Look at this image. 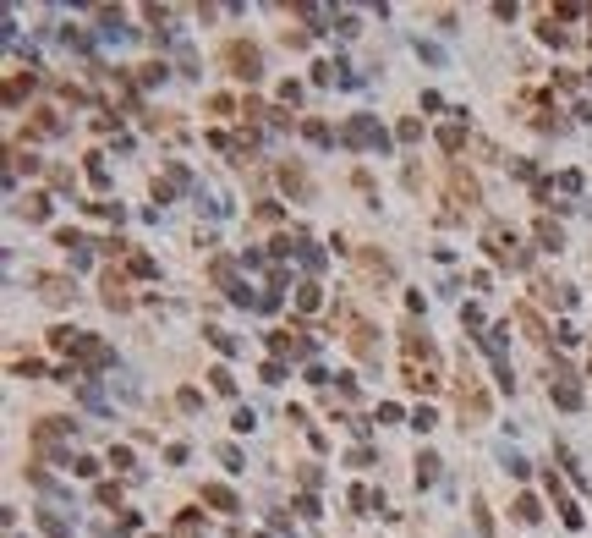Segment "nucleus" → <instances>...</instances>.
Listing matches in <instances>:
<instances>
[{
	"label": "nucleus",
	"mask_w": 592,
	"mask_h": 538,
	"mask_svg": "<svg viewBox=\"0 0 592 538\" xmlns=\"http://www.w3.org/2000/svg\"><path fill=\"white\" fill-rule=\"evenodd\" d=\"M483 248H488L493 264H505V269H527V264H532V253L521 248V242H515V231L499 226V220H488V226H483Z\"/></svg>",
	"instance_id": "f257e3e1"
},
{
	"label": "nucleus",
	"mask_w": 592,
	"mask_h": 538,
	"mask_svg": "<svg viewBox=\"0 0 592 538\" xmlns=\"http://www.w3.org/2000/svg\"><path fill=\"white\" fill-rule=\"evenodd\" d=\"M225 66H230V77H242V83H258V77H264V55H258L252 44H242V39L225 44Z\"/></svg>",
	"instance_id": "f03ea898"
},
{
	"label": "nucleus",
	"mask_w": 592,
	"mask_h": 538,
	"mask_svg": "<svg viewBox=\"0 0 592 538\" xmlns=\"http://www.w3.org/2000/svg\"><path fill=\"white\" fill-rule=\"evenodd\" d=\"M208 275H214V286H220L236 308H258V297L242 286V275H236V264H230V258H214V264H208Z\"/></svg>",
	"instance_id": "7ed1b4c3"
},
{
	"label": "nucleus",
	"mask_w": 592,
	"mask_h": 538,
	"mask_svg": "<svg viewBox=\"0 0 592 538\" xmlns=\"http://www.w3.org/2000/svg\"><path fill=\"white\" fill-rule=\"evenodd\" d=\"M340 138H346L351 148H389V132L373 116H351L346 126H340Z\"/></svg>",
	"instance_id": "20e7f679"
},
{
	"label": "nucleus",
	"mask_w": 592,
	"mask_h": 538,
	"mask_svg": "<svg viewBox=\"0 0 592 538\" xmlns=\"http://www.w3.org/2000/svg\"><path fill=\"white\" fill-rule=\"evenodd\" d=\"M269 352L280 357V363H286V357H296V363H302V357H313V341H307L302 324H291V330H274V335H269Z\"/></svg>",
	"instance_id": "39448f33"
},
{
	"label": "nucleus",
	"mask_w": 592,
	"mask_h": 538,
	"mask_svg": "<svg viewBox=\"0 0 592 538\" xmlns=\"http://www.w3.org/2000/svg\"><path fill=\"white\" fill-rule=\"evenodd\" d=\"M455 407H461V417H471V423L488 417V395H483V385H477L471 373H461V385H455Z\"/></svg>",
	"instance_id": "423d86ee"
},
{
	"label": "nucleus",
	"mask_w": 592,
	"mask_h": 538,
	"mask_svg": "<svg viewBox=\"0 0 592 538\" xmlns=\"http://www.w3.org/2000/svg\"><path fill=\"white\" fill-rule=\"evenodd\" d=\"M72 429L77 423H66V417H44V423H33V445L44 456H61V439H72Z\"/></svg>",
	"instance_id": "0eeeda50"
},
{
	"label": "nucleus",
	"mask_w": 592,
	"mask_h": 538,
	"mask_svg": "<svg viewBox=\"0 0 592 538\" xmlns=\"http://www.w3.org/2000/svg\"><path fill=\"white\" fill-rule=\"evenodd\" d=\"M346 346L362 357V363H379V341H373V324H368V319H346Z\"/></svg>",
	"instance_id": "6e6552de"
},
{
	"label": "nucleus",
	"mask_w": 592,
	"mask_h": 538,
	"mask_svg": "<svg viewBox=\"0 0 592 538\" xmlns=\"http://www.w3.org/2000/svg\"><path fill=\"white\" fill-rule=\"evenodd\" d=\"M72 357H77V363H82L88 373H99V368H110V363H116V352L104 346L99 335H82V341H77V352H72Z\"/></svg>",
	"instance_id": "1a4fd4ad"
},
{
	"label": "nucleus",
	"mask_w": 592,
	"mask_h": 538,
	"mask_svg": "<svg viewBox=\"0 0 592 538\" xmlns=\"http://www.w3.org/2000/svg\"><path fill=\"white\" fill-rule=\"evenodd\" d=\"M449 204H461V209H477V204H483V187L471 182L461 165L449 170Z\"/></svg>",
	"instance_id": "9d476101"
},
{
	"label": "nucleus",
	"mask_w": 592,
	"mask_h": 538,
	"mask_svg": "<svg viewBox=\"0 0 592 538\" xmlns=\"http://www.w3.org/2000/svg\"><path fill=\"white\" fill-rule=\"evenodd\" d=\"M99 291H104V308H116V313L132 308V291H126V275H121V269H104Z\"/></svg>",
	"instance_id": "9b49d317"
},
{
	"label": "nucleus",
	"mask_w": 592,
	"mask_h": 538,
	"mask_svg": "<svg viewBox=\"0 0 592 538\" xmlns=\"http://www.w3.org/2000/svg\"><path fill=\"white\" fill-rule=\"evenodd\" d=\"M44 302H72V275H33Z\"/></svg>",
	"instance_id": "f8f14e48"
},
{
	"label": "nucleus",
	"mask_w": 592,
	"mask_h": 538,
	"mask_svg": "<svg viewBox=\"0 0 592 538\" xmlns=\"http://www.w3.org/2000/svg\"><path fill=\"white\" fill-rule=\"evenodd\" d=\"M61 110H50V104H44V110H33V121H28V132H33V138H61Z\"/></svg>",
	"instance_id": "ddd939ff"
},
{
	"label": "nucleus",
	"mask_w": 592,
	"mask_h": 538,
	"mask_svg": "<svg viewBox=\"0 0 592 538\" xmlns=\"http://www.w3.org/2000/svg\"><path fill=\"white\" fill-rule=\"evenodd\" d=\"M549 395H554V407H565V412L581 407V385L576 379H549Z\"/></svg>",
	"instance_id": "4468645a"
},
{
	"label": "nucleus",
	"mask_w": 592,
	"mask_h": 538,
	"mask_svg": "<svg viewBox=\"0 0 592 538\" xmlns=\"http://www.w3.org/2000/svg\"><path fill=\"white\" fill-rule=\"evenodd\" d=\"M515 324L527 330V341H532V346H549V324H543V319H537L532 308H515Z\"/></svg>",
	"instance_id": "2eb2a0df"
},
{
	"label": "nucleus",
	"mask_w": 592,
	"mask_h": 538,
	"mask_svg": "<svg viewBox=\"0 0 592 538\" xmlns=\"http://www.w3.org/2000/svg\"><path fill=\"white\" fill-rule=\"evenodd\" d=\"M406 385L428 395V390H439V373H433L428 363H411V357H406Z\"/></svg>",
	"instance_id": "dca6fc26"
},
{
	"label": "nucleus",
	"mask_w": 592,
	"mask_h": 538,
	"mask_svg": "<svg viewBox=\"0 0 592 538\" xmlns=\"http://www.w3.org/2000/svg\"><path fill=\"white\" fill-rule=\"evenodd\" d=\"M549 495H554V511L565 517V527H581V511H576V505H571V495L559 489V478H549Z\"/></svg>",
	"instance_id": "f3484780"
},
{
	"label": "nucleus",
	"mask_w": 592,
	"mask_h": 538,
	"mask_svg": "<svg viewBox=\"0 0 592 538\" xmlns=\"http://www.w3.org/2000/svg\"><path fill=\"white\" fill-rule=\"evenodd\" d=\"M99 33L110 44H121L126 39V28H121V11H116V6H99Z\"/></svg>",
	"instance_id": "a211bd4d"
},
{
	"label": "nucleus",
	"mask_w": 592,
	"mask_h": 538,
	"mask_svg": "<svg viewBox=\"0 0 592 538\" xmlns=\"http://www.w3.org/2000/svg\"><path fill=\"white\" fill-rule=\"evenodd\" d=\"M296 17H302V22H313V33H329L335 11H329V6H307V0H302V6H296Z\"/></svg>",
	"instance_id": "6ab92c4d"
},
{
	"label": "nucleus",
	"mask_w": 592,
	"mask_h": 538,
	"mask_svg": "<svg viewBox=\"0 0 592 538\" xmlns=\"http://www.w3.org/2000/svg\"><path fill=\"white\" fill-rule=\"evenodd\" d=\"M280 187H286V192H296V198H307V192H313L302 165H280Z\"/></svg>",
	"instance_id": "aec40b11"
},
{
	"label": "nucleus",
	"mask_w": 592,
	"mask_h": 538,
	"mask_svg": "<svg viewBox=\"0 0 592 538\" xmlns=\"http://www.w3.org/2000/svg\"><path fill=\"white\" fill-rule=\"evenodd\" d=\"M439 148H445V154H461V148H467V126H461V121L439 126Z\"/></svg>",
	"instance_id": "412c9836"
},
{
	"label": "nucleus",
	"mask_w": 592,
	"mask_h": 538,
	"mask_svg": "<svg viewBox=\"0 0 592 538\" xmlns=\"http://www.w3.org/2000/svg\"><path fill=\"white\" fill-rule=\"evenodd\" d=\"M357 264H362V275H373V280H389V275H395L384 253H357Z\"/></svg>",
	"instance_id": "4be33fe9"
},
{
	"label": "nucleus",
	"mask_w": 592,
	"mask_h": 538,
	"mask_svg": "<svg viewBox=\"0 0 592 538\" xmlns=\"http://www.w3.org/2000/svg\"><path fill=\"white\" fill-rule=\"evenodd\" d=\"M33 83H39L33 72H17V77L6 83V104H22V99H28V94H33Z\"/></svg>",
	"instance_id": "5701e85b"
},
{
	"label": "nucleus",
	"mask_w": 592,
	"mask_h": 538,
	"mask_svg": "<svg viewBox=\"0 0 592 538\" xmlns=\"http://www.w3.org/2000/svg\"><path fill=\"white\" fill-rule=\"evenodd\" d=\"M17 214H28L33 226H44V220H50V198H44V192H28V204H17Z\"/></svg>",
	"instance_id": "b1692460"
},
{
	"label": "nucleus",
	"mask_w": 592,
	"mask_h": 538,
	"mask_svg": "<svg viewBox=\"0 0 592 538\" xmlns=\"http://www.w3.org/2000/svg\"><path fill=\"white\" fill-rule=\"evenodd\" d=\"M318 302H324V286H318V280H302V286H296V308L313 313Z\"/></svg>",
	"instance_id": "393cba45"
},
{
	"label": "nucleus",
	"mask_w": 592,
	"mask_h": 538,
	"mask_svg": "<svg viewBox=\"0 0 592 538\" xmlns=\"http://www.w3.org/2000/svg\"><path fill=\"white\" fill-rule=\"evenodd\" d=\"M203 500L214 505V511H236V495H230L225 483H203Z\"/></svg>",
	"instance_id": "a878e982"
},
{
	"label": "nucleus",
	"mask_w": 592,
	"mask_h": 538,
	"mask_svg": "<svg viewBox=\"0 0 592 538\" xmlns=\"http://www.w3.org/2000/svg\"><path fill=\"white\" fill-rule=\"evenodd\" d=\"M510 517L521 522V527H532V522L543 517V505H537V500H532V495H521V500H515V505H510Z\"/></svg>",
	"instance_id": "bb28decb"
},
{
	"label": "nucleus",
	"mask_w": 592,
	"mask_h": 538,
	"mask_svg": "<svg viewBox=\"0 0 592 538\" xmlns=\"http://www.w3.org/2000/svg\"><path fill=\"white\" fill-rule=\"evenodd\" d=\"M39 527H44L50 538H72V522H66L61 511H39Z\"/></svg>",
	"instance_id": "cd10ccee"
},
{
	"label": "nucleus",
	"mask_w": 592,
	"mask_h": 538,
	"mask_svg": "<svg viewBox=\"0 0 592 538\" xmlns=\"http://www.w3.org/2000/svg\"><path fill=\"white\" fill-rule=\"evenodd\" d=\"M532 236H537V248H565V231L554 226V220H537V231H532Z\"/></svg>",
	"instance_id": "c85d7f7f"
},
{
	"label": "nucleus",
	"mask_w": 592,
	"mask_h": 538,
	"mask_svg": "<svg viewBox=\"0 0 592 538\" xmlns=\"http://www.w3.org/2000/svg\"><path fill=\"white\" fill-rule=\"evenodd\" d=\"M439 467H445V461H439V456H433V451H423V456H417V483L428 489L433 478H439Z\"/></svg>",
	"instance_id": "c756f323"
},
{
	"label": "nucleus",
	"mask_w": 592,
	"mask_h": 538,
	"mask_svg": "<svg viewBox=\"0 0 592 538\" xmlns=\"http://www.w3.org/2000/svg\"><path fill=\"white\" fill-rule=\"evenodd\" d=\"M471 527H477L483 538H493V517H488V505H483V500H471Z\"/></svg>",
	"instance_id": "7c9ffc66"
},
{
	"label": "nucleus",
	"mask_w": 592,
	"mask_h": 538,
	"mask_svg": "<svg viewBox=\"0 0 592 538\" xmlns=\"http://www.w3.org/2000/svg\"><path fill=\"white\" fill-rule=\"evenodd\" d=\"M126 269H132V275H160V264H154V258H148V253H126Z\"/></svg>",
	"instance_id": "2f4dec72"
},
{
	"label": "nucleus",
	"mask_w": 592,
	"mask_h": 538,
	"mask_svg": "<svg viewBox=\"0 0 592 538\" xmlns=\"http://www.w3.org/2000/svg\"><path fill=\"white\" fill-rule=\"evenodd\" d=\"M55 248H66V253H82V248H88V242H82V231L61 226V231H55Z\"/></svg>",
	"instance_id": "473e14b6"
},
{
	"label": "nucleus",
	"mask_w": 592,
	"mask_h": 538,
	"mask_svg": "<svg viewBox=\"0 0 592 538\" xmlns=\"http://www.w3.org/2000/svg\"><path fill=\"white\" fill-rule=\"evenodd\" d=\"M208 385H214V395H236V379H230V368H208Z\"/></svg>",
	"instance_id": "72a5a7b5"
},
{
	"label": "nucleus",
	"mask_w": 592,
	"mask_h": 538,
	"mask_svg": "<svg viewBox=\"0 0 592 538\" xmlns=\"http://www.w3.org/2000/svg\"><path fill=\"white\" fill-rule=\"evenodd\" d=\"M208 346L225 352V357H236V335H230V330H208Z\"/></svg>",
	"instance_id": "f704fd0d"
},
{
	"label": "nucleus",
	"mask_w": 592,
	"mask_h": 538,
	"mask_svg": "<svg viewBox=\"0 0 592 538\" xmlns=\"http://www.w3.org/2000/svg\"><path fill=\"white\" fill-rule=\"evenodd\" d=\"M88 182L99 187V192L110 187V170H104V160H99V154H88Z\"/></svg>",
	"instance_id": "c9c22d12"
},
{
	"label": "nucleus",
	"mask_w": 592,
	"mask_h": 538,
	"mask_svg": "<svg viewBox=\"0 0 592 538\" xmlns=\"http://www.w3.org/2000/svg\"><path fill=\"white\" fill-rule=\"evenodd\" d=\"M28 483H39L44 495H61V483H55V478L44 473V467H28Z\"/></svg>",
	"instance_id": "e433bc0d"
},
{
	"label": "nucleus",
	"mask_w": 592,
	"mask_h": 538,
	"mask_svg": "<svg viewBox=\"0 0 592 538\" xmlns=\"http://www.w3.org/2000/svg\"><path fill=\"white\" fill-rule=\"evenodd\" d=\"M351 505H357V511H373V505H384V500L373 495V489H362V483H357V489H351Z\"/></svg>",
	"instance_id": "4c0bfd02"
},
{
	"label": "nucleus",
	"mask_w": 592,
	"mask_h": 538,
	"mask_svg": "<svg viewBox=\"0 0 592 538\" xmlns=\"http://www.w3.org/2000/svg\"><path fill=\"white\" fill-rule=\"evenodd\" d=\"M302 132H307V143H318V148H324L329 138H335V132H329L324 121H302Z\"/></svg>",
	"instance_id": "58836bf2"
},
{
	"label": "nucleus",
	"mask_w": 592,
	"mask_h": 538,
	"mask_svg": "<svg viewBox=\"0 0 592 538\" xmlns=\"http://www.w3.org/2000/svg\"><path fill=\"white\" fill-rule=\"evenodd\" d=\"M164 72H170V66H164V61H148V66H138V83H160V77H164Z\"/></svg>",
	"instance_id": "ea45409f"
},
{
	"label": "nucleus",
	"mask_w": 592,
	"mask_h": 538,
	"mask_svg": "<svg viewBox=\"0 0 592 538\" xmlns=\"http://www.w3.org/2000/svg\"><path fill=\"white\" fill-rule=\"evenodd\" d=\"M176 61H181V77H198V50H192V44H181Z\"/></svg>",
	"instance_id": "a19ab883"
},
{
	"label": "nucleus",
	"mask_w": 592,
	"mask_h": 538,
	"mask_svg": "<svg viewBox=\"0 0 592 538\" xmlns=\"http://www.w3.org/2000/svg\"><path fill=\"white\" fill-rule=\"evenodd\" d=\"M395 138H401V143H417V138H423V121H411V116H406V121L395 126Z\"/></svg>",
	"instance_id": "79ce46f5"
},
{
	"label": "nucleus",
	"mask_w": 592,
	"mask_h": 538,
	"mask_svg": "<svg viewBox=\"0 0 592 538\" xmlns=\"http://www.w3.org/2000/svg\"><path fill=\"white\" fill-rule=\"evenodd\" d=\"M94 500H99V505H121V483H99Z\"/></svg>",
	"instance_id": "37998d69"
},
{
	"label": "nucleus",
	"mask_w": 592,
	"mask_h": 538,
	"mask_svg": "<svg viewBox=\"0 0 592 538\" xmlns=\"http://www.w3.org/2000/svg\"><path fill=\"white\" fill-rule=\"evenodd\" d=\"M537 33H543V44H565V39H571L565 28H554V17H543V28H537Z\"/></svg>",
	"instance_id": "c03bdc74"
},
{
	"label": "nucleus",
	"mask_w": 592,
	"mask_h": 538,
	"mask_svg": "<svg viewBox=\"0 0 592 538\" xmlns=\"http://www.w3.org/2000/svg\"><path fill=\"white\" fill-rule=\"evenodd\" d=\"M176 407H181V412H198V407H203V395H198V390H192V385H186V390L176 395Z\"/></svg>",
	"instance_id": "a18cd8bd"
},
{
	"label": "nucleus",
	"mask_w": 592,
	"mask_h": 538,
	"mask_svg": "<svg viewBox=\"0 0 592 538\" xmlns=\"http://www.w3.org/2000/svg\"><path fill=\"white\" fill-rule=\"evenodd\" d=\"M280 379H286V363H280V357H269V363H264V385H280Z\"/></svg>",
	"instance_id": "49530a36"
},
{
	"label": "nucleus",
	"mask_w": 592,
	"mask_h": 538,
	"mask_svg": "<svg viewBox=\"0 0 592 538\" xmlns=\"http://www.w3.org/2000/svg\"><path fill=\"white\" fill-rule=\"evenodd\" d=\"M505 467H510V478H527V473H532L527 456H515V451H505Z\"/></svg>",
	"instance_id": "de8ad7c7"
},
{
	"label": "nucleus",
	"mask_w": 592,
	"mask_h": 538,
	"mask_svg": "<svg viewBox=\"0 0 592 538\" xmlns=\"http://www.w3.org/2000/svg\"><path fill=\"white\" fill-rule=\"evenodd\" d=\"M433 423H439V417H433V412H428V407H423V412H411V429H417V434H428Z\"/></svg>",
	"instance_id": "09e8293b"
},
{
	"label": "nucleus",
	"mask_w": 592,
	"mask_h": 538,
	"mask_svg": "<svg viewBox=\"0 0 592 538\" xmlns=\"http://www.w3.org/2000/svg\"><path fill=\"white\" fill-rule=\"evenodd\" d=\"M554 187H559V192H581V170H565V176H559Z\"/></svg>",
	"instance_id": "8fccbe9b"
},
{
	"label": "nucleus",
	"mask_w": 592,
	"mask_h": 538,
	"mask_svg": "<svg viewBox=\"0 0 592 538\" xmlns=\"http://www.w3.org/2000/svg\"><path fill=\"white\" fill-rule=\"evenodd\" d=\"M176 538H198V517H192V511H186L181 522H176Z\"/></svg>",
	"instance_id": "3c124183"
},
{
	"label": "nucleus",
	"mask_w": 592,
	"mask_h": 538,
	"mask_svg": "<svg viewBox=\"0 0 592 538\" xmlns=\"http://www.w3.org/2000/svg\"><path fill=\"white\" fill-rule=\"evenodd\" d=\"M72 473H82V478H94V473H99V461H94V456H77V461H72Z\"/></svg>",
	"instance_id": "603ef678"
},
{
	"label": "nucleus",
	"mask_w": 592,
	"mask_h": 538,
	"mask_svg": "<svg viewBox=\"0 0 592 538\" xmlns=\"http://www.w3.org/2000/svg\"><path fill=\"white\" fill-rule=\"evenodd\" d=\"M313 83H335V61H318V66H313Z\"/></svg>",
	"instance_id": "864d4df0"
},
{
	"label": "nucleus",
	"mask_w": 592,
	"mask_h": 538,
	"mask_svg": "<svg viewBox=\"0 0 592 538\" xmlns=\"http://www.w3.org/2000/svg\"><path fill=\"white\" fill-rule=\"evenodd\" d=\"M220 461L230 467V473H236V467H242V451H236V445H220Z\"/></svg>",
	"instance_id": "5fc2aeb1"
},
{
	"label": "nucleus",
	"mask_w": 592,
	"mask_h": 538,
	"mask_svg": "<svg viewBox=\"0 0 592 538\" xmlns=\"http://www.w3.org/2000/svg\"><path fill=\"white\" fill-rule=\"evenodd\" d=\"M274 308H280V291L269 286V291H264V297H258V313H274Z\"/></svg>",
	"instance_id": "6e6d98bb"
},
{
	"label": "nucleus",
	"mask_w": 592,
	"mask_h": 538,
	"mask_svg": "<svg viewBox=\"0 0 592 538\" xmlns=\"http://www.w3.org/2000/svg\"><path fill=\"white\" fill-rule=\"evenodd\" d=\"M230 423H236V429H242V434H247V429H252L258 417H252V407H236V417H230Z\"/></svg>",
	"instance_id": "4d7b16f0"
},
{
	"label": "nucleus",
	"mask_w": 592,
	"mask_h": 538,
	"mask_svg": "<svg viewBox=\"0 0 592 538\" xmlns=\"http://www.w3.org/2000/svg\"><path fill=\"white\" fill-rule=\"evenodd\" d=\"M61 39H66V50H88V39H82L77 28H61Z\"/></svg>",
	"instance_id": "13d9d810"
},
{
	"label": "nucleus",
	"mask_w": 592,
	"mask_h": 538,
	"mask_svg": "<svg viewBox=\"0 0 592 538\" xmlns=\"http://www.w3.org/2000/svg\"><path fill=\"white\" fill-rule=\"evenodd\" d=\"M50 182L61 187V192H72V170H66V165H55V170H50Z\"/></svg>",
	"instance_id": "bf43d9fd"
}]
</instances>
